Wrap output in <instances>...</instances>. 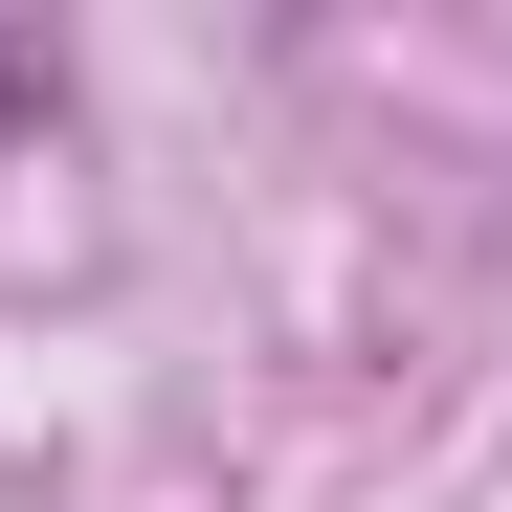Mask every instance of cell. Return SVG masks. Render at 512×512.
I'll list each match as a JSON object with an SVG mask.
<instances>
[{
    "label": "cell",
    "instance_id": "1",
    "mask_svg": "<svg viewBox=\"0 0 512 512\" xmlns=\"http://www.w3.org/2000/svg\"><path fill=\"white\" fill-rule=\"evenodd\" d=\"M45 112H67V45H45V23H0V156H23Z\"/></svg>",
    "mask_w": 512,
    "mask_h": 512
}]
</instances>
